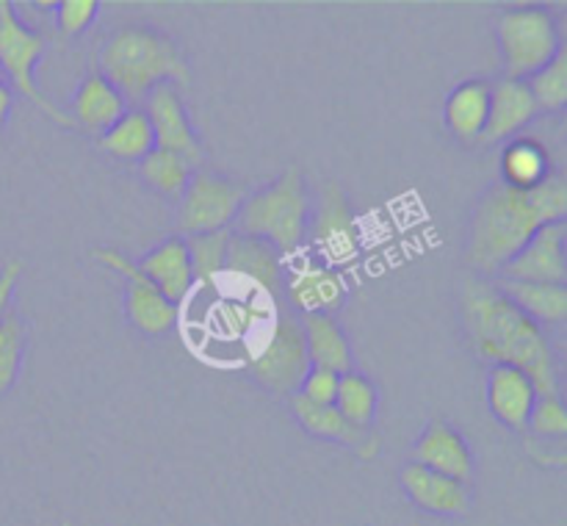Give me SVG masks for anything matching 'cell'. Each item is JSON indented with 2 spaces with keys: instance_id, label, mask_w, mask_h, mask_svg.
Masks as SVG:
<instances>
[{
  "instance_id": "27",
  "label": "cell",
  "mask_w": 567,
  "mask_h": 526,
  "mask_svg": "<svg viewBox=\"0 0 567 526\" xmlns=\"http://www.w3.org/2000/svg\"><path fill=\"white\" fill-rule=\"evenodd\" d=\"M264 293L249 291V297L236 299L227 297L225 302L216 305L214 310V324L221 336L227 338H241L249 336L255 327H260V321H269L275 316V305L271 299H260Z\"/></svg>"
},
{
  "instance_id": "34",
  "label": "cell",
  "mask_w": 567,
  "mask_h": 526,
  "mask_svg": "<svg viewBox=\"0 0 567 526\" xmlns=\"http://www.w3.org/2000/svg\"><path fill=\"white\" fill-rule=\"evenodd\" d=\"M55 9V28L64 39L78 37V33L86 31L100 14L97 0H61V3H53Z\"/></svg>"
},
{
  "instance_id": "24",
  "label": "cell",
  "mask_w": 567,
  "mask_h": 526,
  "mask_svg": "<svg viewBox=\"0 0 567 526\" xmlns=\"http://www.w3.org/2000/svg\"><path fill=\"white\" fill-rule=\"evenodd\" d=\"M493 286L537 324H563L567 319V288L551 282H520V280H496Z\"/></svg>"
},
{
  "instance_id": "12",
  "label": "cell",
  "mask_w": 567,
  "mask_h": 526,
  "mask_svg": "<svg viewBox=\"0 0 567 526\" xmlns=\"http://www.w3.org/2000/svg\"><path fill=\"white\" fill-rule=\"evenodd\" d=\"M565 221H551L543 225L535 236L526 241V247L504 266L498 275L504 280L520 282H551V286H565L567 280V260H565Z\"/></svg>"
},
{
  "instance_id": "22",
  "label": "cell",
  "mask_w": 567,
  "mask_h": 526,
  "mask_svg": "<svg viewBox=\"0 0 567 526\" xmlns=\"http://www.w3.org/2000/svg\"><path fill=\"white\" fill-rule=\"evenodd\" d=\"M299 324H302L305 332V347H308L310 365L330 369L336 371V374L352 371V347H349L347 336H343V330L338 327V321L332 319V316L305 313Z\"/></svg>"
},
{
  "instance_id": "2",
  "label": "cell",
  "mask_w": 567,
  "mask_h": 526,
  "mask_svg": "<svg viewBox=\"0 0 567 526\" xmlns=\"http://www.w3.org/2000/svg\"><path fill=\"white\" fill-rule=\"evenodd\" d=\"M565 214L567 183L563 172H551V177L532 192H515L496 181L471 214L465 260L482 275H498L543 225L565 221Z\"/></svg>"
},
{
  "instance_id": "21",
  "label": "cell",
  "mask_w": 567,
  "mask_h": 526,
  "mask_svg": "<svg viewBox=\"0 0 567 526\" xmlns=\"http://www.w3.org/2000/svg\"><path fill=\"white\" fill-rule=\"evenodd\" d=\"M487 109H491V83L471 78L449 92L443 105V120L449 133L463 144H476L485 133Z\"/></svg>"
},
{
  "instance_id": "16",
  "label": "cell",
  "mask_w": 567,
  "mask_h": 526,
  "mask_svg": "<svg viewBox=\"0 0 567 526\" xmlns=\"http://www.w3.org/2000/svg\"><path fill=\"white\" fill-rule=\"evenodd\" d=\"M225 271L247 280L252 291L264 293V297H277L282 282V260L275 247L258 238L238 236L230 233L225 252Z\"/></svg>"
},
{
  "instance_id": "13",
  "label": "cell",
  "mask_w": 567,
  "mask_h": 526,
  "mask_svg": "<svg viewBox=\"0 0 567 526\" xmlns=\"http://www.w3.org/2000/svg\"><path fill=\"white\" fill-rule=\"evenodd\" d=\"M402 491L419 509L443 518H463L471 509V487L452 476L435 474L419 463H408L399 471Z\"/></svg>"
},
{
  "instance_id": "17",
  "label": "cell",
  "mask_w": 567,
  "mask_h": 526,
  "mask_svg": "<svg viewBox=\"0 0 567 526\" xmlns=\"http://www.w3.org/2000/svg\"><path fill=\"white\" fill-rule=\"evenodd\" d=\"M537 114L540 111H537L526 81H515V78L507 75L498 78L496 83H491V109H487V125L480 142H504V138L524 131Z\"/></svg>"
},
{
  "instance_id": "9",
  "label": "cell",
  "mask_w": 567,
  "mask_h": 526,
  "mask_svg": "<svg viewBox=\"0 0 567 526\" xmlns=\"http://www.w3.org/2000/svg\"><path fill=\"white\" fill-rule=\"evenodd\" d=\"M310 236H313L316 249L324 258V266L336 269V266H347L358 258L360 252V227L354 219V210L349 205L347 194L341 186L327 183L316 203L313 221L308 225Z\"/></svg>"
},
{
  "instance_id": "14",
  "label": "cell",
  "mask_w": 567,
  "mask_h": 526,
  "mask_svg": "<svg viewBox=\"0 0 567 526\" xmlns=\"http://www.w3.org/2000/svg\"><path fill=\"white\" fill-rule=\"evenodd\" d=\"M413 463L435 471V474L452 476V479L468 485L474 479V452L465 437L446 421H432L413 443Z\"/></svg>"
},
{
  "instance_id": "15",
  "label": "cell",
  "mask_w": 567,
  "mask_h": 526,
  "mask_svg": "<svg viewBox=\"0 0 567 526\" xmlns=\"http://www.w3.org/2000/svg\"><path fill=\"white\" fill-rule=\"evenodd\" d=\"M537 402V388L515 365L496 363L487 371V408L498 424L526 435L529 413Z\"/></svg>"
},
{
  "instance_id": "11",
  "label": "cell",
  "mask_w": 567,
  "mask_h": 526,
  "mask_svg": "<svg viewBox=\"0 0 567 526\" xmlns=\"http://www.w3.org/2000/svg\"><path fill=\"white\" fill-rule=\"evenodd\" d=\"M144 114H147L150 125H153L155 147L181 155L192 169L203 164V144H199L197 133H194L192 120H188L186 105H183L177 86H172V83L155 86L147 94V109H144Z\"/></svg>"
},
{
  "instance_id": "3",
  "label": "cell",
  "mask_w": 567,
  "mask_h": 526,
  "mask_svg": "<svg viewBox=\"0 0 567 526\" xmlns=\"http://www.w3.org/2000/svg\"><path fill=\"white\" fill-rule=\"evenodd\" d=\"M97 75H103L125 103L147 97L161 83L186 86L188 61L175 39L150 25H122L100 44Z\"/></svg>"
},
{
  "instance_id": "30",
  "label": "cell",
  "mask_w": 567,
  "mask_h": 526,
  "mask_svg": "<svg viewBox=\"0 0 567 526\" xmlns=\"http://www.w3.org/2000/svg\"><path fill=\"white\" fill-rule=\"evenodd\" d=\"M227 241H230V230L197 233V236L186 238V249H188V260H192L194 282H203V286H214L216 277L225 275Z\"/></svg>"
},
{
  "instance_id": "23",
  "label": "cell",
  "mask_w": 567,
  "mask_h": 526,
  "mask_svg": "<svg viewBox=\"0 0 567 526\" xmlns=\"http://www.w3.org/2000/svg\"><path fill=\"white\" fill-rule=\"evenodd\" d=\"M502 175L498 183L515 188V192H532V188L543 186L551 177V155L535 138H513L507 147L502 149Z\"/></svg>"
},
{
  "instance_id": "31",
  "label": "cell",
  "mask_w": 567,
  "mask_h": 526,
  "mask_svg": "<svg viewBox=\"0 0 567 526\" xmlns=\"http://www.w3.org/2000/svg\"><path fill=\"white\" fill-rule=\"evenodd\" d=\"M532 97H535L537 111H546V114H557L567 105V53H563L551 61L548 66H543L540 72L526 81Z\"/></svg>"
},
{
  "instance_id": "5",
  "label": "cell",
  "mask_w": 567,
  "mask_h": 526,
  "mask_svg": "<svg viewBox=\"0 0 567 526\" xmlns=\"http://www.w3.org/2000/svg\"><path fill=\"white\" fill-rule=\"evenodd\" d=\"M496 39L504 72L515 81H529L563 53L559 22L548 6L504 9L496 20Z\"/></svg>"
},
{
  "instance_id": "6",
  "label": "cell",
  "mask_w": 567,
  "mask_h": 526,
  "mask_svg": "<svg viewBox=\"0 0 567 526\" xmlns=\"http://www.w3.org/2000/svg\"><path fill=\"white\" fill-rule=\"evenodd\" d=\"M44 53L42 33L31 31L20 17L11 11L0 20V78H6V86L20 97L31 100L42 114L50 116L59 127H75L64 109L44 97L37 86V64Z\"/></svg>"
},
{
  "instance_id": "36",
  "label": "cell",
  "mask_w": 567,
  "mask_h": 526,
  "mask_svg": "<svg viewBox=\"0 0 567 526\" xmlns=\"http://www.w3.org/2000/svg\"><path fill=\"white\" fill-rule=\"evenodd\" d=\"M20 271H22V264L17 258L6 260L3 269H0V324H3V319L9 316V310H11V297H14Z\"/></svg>"
},
{
  "instance_id": "1",
  "label": "cell",
  "mask_w": 567,
  "mask_h": 526,
  "mask_svg": "<svg viewBox=\"0 0 567 526\" xmlns=\"http://www.w3.org/2000/svg\"><path fill=\"white\" fill-rule=\"evenodd\" d=\"M465 332L482 360L515 365L537 388V396H559V365L546 332L520 313L493 282L468 280L460 293Z\"/></svg>"
},
{
  "instance_id": "29",
  "label": "cell",
  "mask_w": 567,
  "mask_h": 526,
  "mask_svg": "<svg viewBox=\"0 0 567 526\" xmlns=\"http://www.w3.org/2000/svg\"><path fill=\"white\" fill-rule=\"evenodd\" d=\"M192 175L194 169L181 158V155L166 153V149L158 147L138 161V177H142L150 188L164 194V197H183Z\"/></svg>"
},
{
  "instance_id": "7",
  "label": "cell",
  "mask_w": 567,
  "mask_h": 526,
  "mask_svg": "<svg viewBox=\"0 0 567 526\" xmlns=\"http://www.w3.org/2000/svg\"><path fill=\"white\" fill-rule=\"evenodd\" d=\"M310 371L308 347H305L302 324L291 316H277L266 332L264 347L249 360V374L271 393H297L305 374Z\"/></svg>"
},
{
  "instance_id": "25",
  "label": "cell",
  "mask_w": 567,
  "mask_h": 526,
  "mask_svg": "<svg viewBox=\"0 0 567 526\" xmlns=\"http://www.w3.org/2000/svg\"><path fill=\"white\" fill-rule=\"evenodd\" d=\"M97 149H103L105 155L116 161H142L144 155L155 149V136L153 125H150L147 114L142 109H131L103 133V136L94 138Z\"/></svg>"
},
{
  "instance_id": "4",
  "label": "cell",
  "mask_w": 567,
  "mask_h": 526,
  "mask_svg": "<svg viewBox=\"0 0 567 526\" xmlns=\"http://www.w3.org/2000/svg\"><path fill=\"white\" fill-rule=\"evenodd\" d=\"M233 225L238 236L266 241L280 255L297 252L310 225V197L302 172L288 166L269 186L247 194Z\"/></svg>"
},
{
  "instance_id": "8",
  "label": "cell",
  "mask_w": 567,
  "mask_h": 526,
  "mask_svg": "<svg viewBox=\"0 0 567 526\" xmlns=\"http://www.w3.org/2000/svg\"><path fill=\"white\" fill-rule=\"evenodd\" d=\"M247 194V188L230 177L214 175V172H194L181 197L177 227L186 236L227 230Z\"/></svg>"
},
{
  "instance_id": "19",
  "label": "cell",
  "mask_w": 567,
  "mask_h": 526,
  "mask_svg": "<svg viewBox=\"0 0 567 526\" xmlns=\"http://www.w3.org/2000/svg\"><path fill=\"white\" fill-rule=\"evenodd\" d=\"M136 266L172 305H181L194 288V271L192 260H188L186 238L181 236L161 241Z\"/></svg>"
},
{
  "instance_id": "18",
  "label": "cell",
  "mask_w": 567,
  "mask_h": 526,
  "mask_svg": "<svg viewBox=\"0 0 567 526\" xmlns=\"http://www.w3.org/2000/svg\"><path fill=\"white\" fill-rule=\"evenodd\" d=\"M288 299L302 313L332 316V310L341 308L347 299V280L338 269L316 260H302V266H297L288 277Z\"/></svg>"
},
{
  "instance_id": "28",
  "label": "cell",
  "mask_w": 567,
  "mask_h": 526,
  "mask_svg": "<svg viewBox=\"0 0 567 526\" xmlns=\"http://www.w3.org/2000/svg\"><path fill=\"white\" fill-rule=\"evenodd\" d=\"M377 385L365 374H358V371H347L338 380V393H336V408L343 419L349 421L358 430L369 432V426L374 424L377 415Z\"/></svg>"
},
{
  "instance_id": "10",
  "label": "cell",
  "mask_w": 567,
  "mask_h": 526,
  "mask_svg": "<svg viewBox=\"0 0 567 526\" xmlns=\"http://www.w3.org/2000/svg\"><path fill=\"white\" fill-rule=\"evenodd\" d=\"M97 260L125 277V310L131 324L144 336H164L175 327L177 305H172L131 258L116 249H97Z\"/></svg>"
},
{
  "instance_id": "35",
  "label": "cell",
  "mask_w": 567,
  "mask_h": 526,
  "mask_svg": "<svg viewBox=\"0 0 567 526\" xmlns=\"http://www.w3.org/2000/svg\"><path fill=\"white\" fill-rule=\"evenodd\" d=\"M338 380L341 374L330 369H319V365H310V371L305 374L302 385H299V396H305L308 402L316 404H336V393H338Z\"/></svg>"
},
{
  "instance_id": "26",
  "label": "cell",
  "mask_w": 567,
  "mask_h": 526,
  "mask_svg": "<svg viewBox=\"0 0 567 526\" xmlns=\"http://www.w3.org/2000/svg\"><path fill=\"white\" fill-rule=\"evenodd\" d=\"M291 410L297 415L299 424L316 437H324V441L347 443V446H358L369 432L358 430V426L349 424L341 413H338L336 404H316L308 402L305 396L293 393L291 396Z\"/></svg>"
},
{
  "instance_id": "38",
  "label": "cell",
  "mask_w": 567,
  "mask_h": 526,
  "mask_svg": "<svg viewBox=\"0 0 567 526\" xmlns=\"http://www.w3.org/2000/svg\"><path fill=\"white\" fill-rule=\"evenodd\" d=\"M11 11H14V6H11L9 0H0V20H3L6 14H11Z\"/></svg>"
},
{
  "instance_id": "32",
  "label": "cell",
  "mask_w": 567,
  "mask_h": 526,
  "mask_svg": "<svg viewBox=\"0 0 567 526\" xmlns=\"http://www.w3.org/2000/svg\"><path fill=\"white\" fill-rule=\"evenodd\" d=\"M22 354H25V321L17 310H9L0 324V396L9 393L17 382Z\"/></svg>"
},
{
  "instance_id": "20",
  "label": "cell",
  "mask_w": 567,
  "mask_h": 526,
  "mask_svg": "<svg viewBox=\"0 0 567 526\" xmlns=\"http://www.w3.org/2000/svg\"><path fill=\"white\" fill-rule=\"evenodd\" d=\"M125 97L97 72H89L72 97V109L66 111L72 125L89 136H103L122 114H125Z\"/></svg>"
},
{
  "instance_id": "37",
  "label": "cell",
  "mask_w": 567,
  "mask_h": 526,
  "mask_svg": "<svg viewBox=\"0 0 567 526\" xmlns=\"http://www.w3.org/2000/svg\"><path fill=\"white\" fill-rule=\"evenodd\" d=\"M11 105H14V92L6 86V81L0 78V147H3V133H6V122H9Z\"/></svg>"
},
{
  "instance_id": "33",
  "label": "cell",
  "mask_w": 567,
  "mask_h": 526,
  "mask_svg": "<svg viewBox=\"0 0 567 526\" xmlns=\"http://www.w3.org/2000/svg\"><path fill=\"white\" fill-rule=\"evenodd\" d=\"M526 435L540 437V441H565L567 415L563 399L537 396L535 408L529 413V424H526Z\"/></svg>"
}]
</instances>
